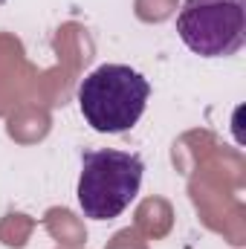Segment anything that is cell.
Segmentation results:
<instances>
[{"instance_id":"cell-1","label":"cell","mask_w":246,"mask_h":249,"mask_svg":"<svg viewBox=\"0 0 246 249\" xmlns=\"http://www.w3.org/2000/svg\"><path fill=\"white\" fill-rule=\"evenodd\" d=\"M151 84L124 64H102L78 84V107L99 133H124L142 119Z\"/></svg>"},{"instance_id":"cell-2","label":"cell","mask_w":246,"mask_h":249,"mask_svg":"<svg viewBox=\"0 0 246 249\" xmlns=\"http://www.w3.org/2000/svg\"><path fill=\"white\" fill-rule=\"evenodd\" d=\"M145 165L139 154L96 148L81 154L78 206L90 220H113L136 200Z\"/></svg>"},{"instance_id":"cell-3","label":"cell","mask_w":246,"mask_h":249,"mask_svg":"<svg viewBox=\"0 0 246 249\" xmlns=\"http://www.w3.org/2000/svg\"><path fill=\"white\" fill-rule=\"evenodd\" d=\"M177 32L191 53L229 58L246 44V0H185Z\"/></svg>"}]
</instances>
